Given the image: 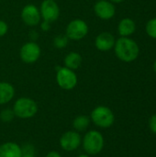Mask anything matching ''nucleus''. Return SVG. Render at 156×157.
Listing matches in <instances>:
<instances>
[{"instance_id": "f257e3e1", "label": "nucleus", "mask_w": 156, "mask_h": 157, "mask_svg": "<svg viewBox=\"0 0 156 157\" xmlns=\"http://www.w3.org/2000/svg\"><path fill=\"white\" fill-rule=\"evenodd\" d=\"M114 51L116 56L124 63L135 61L140 53V48L137 42L128 37L119 38L115 42Z\"/></svg>"}, {"instance_id": "f03ea898", "label": "nucleus", "mask_w": 156, "mask_h": 157, "mask_svg": "<svg viewBox=\"0 0 156 157\" xmlns=\"http://www.w3.org/2000/svg\"><path fill=\"white\" fill-rule=\"evenodd\" d=\"M84 151L88 155H97L104 148L105 140L102 133L98 131L92 130L87 132L82 139V144Z\"/></svg>"}, {"instance_id": "7ed1b4c3", "label": "nucleus", "mask_w": 156, "mask_h": 157, "mask_svg": "<svg viewBox=\"0 0 156 157\" xmlns=\"http://www.w3.org/2000/svg\"><path fill=\"white\" fill-rule=\"evenodd\" d=\"M12 109L17 118L28 120L33 118L37 114L39 107L34 99L27 97H22L15 101Z\"/></svg>"}, {"instance_id": "20e7f679", "label": "nucleus", "mask_w": 156, "mask_h": 157, "mask_svg": "<svg viewBox=\"0 0 156 157\" xmlns=\"http://www.w3.org/2000/svg\"><path fill=\"white\" fill-rule=\"evenodd\" d=\"M90 121L98 128L108 129L111 127L115 121L113 111L106 106L96 107L90 114Z\"/></svg>"}, {"instance_id": "39448f33", "label": "nucleus", "mask_w": 156, "mask_h": 157, "mask_svg": "<svg viewBox=\"0 0 156 157\" xmlns=\"http://www.w3.org/2000/svg\"><path fill=\"white\" fill-rule=\"evenodd\" d=\"M56 83L63 90H72L76 86L78 78L74 70L58 66L56 68Z\"/></svg>"}, {"instance_id": "423d86ee", "label": "nucleus", "mask_w": 156, "mask_h": 157, "mask_svg": "<svg viewBox=\"0 0 156 157\" xmlns=\"http://www.w3.org/2000/svg\"><path fill=\"white\" fill-rule=\"evenodd\" d=\"M89 31L87 23L80 18H75L71 20L65 29V35L69 40H83Z\"/></svg>"}, {"instance_id": "0eeeda50", "label": "nucleus", "mask_w": 156, "mask_h": 157, "mask_svg": "<svg viewBox=\"0 0 156 157\" xmlns=\"http://www.w3.org/2000/svg\"><path fill=\"white\" fill-rule=\"evenodd\" d=\"M41 54V49L35 41H28L23 44L19 50V57L25 63H36Z\"/></svg>"}, {"instance_id": "6e6552de", "label": "nucleus", "mask_w": 156, "mask_h": 157, "mask_svg": "<svg viewBox=\"0 0 156 157\" xmlns=\"http://www.w3.org/2000/svg\"><path fill=\"white\" fill-rule=\"evenodd\" d=\"M60 146L65 152H74L82 144V136L76 131H67L60 138Z\"/></svg>"}, {"instance_id": "1a4fd4ad", "label": "nucleus", "mask_w": 156, "mask_h": 157, "mask_svg": "<svg viewBox=\"0 0 156 157\" xmlns=\"http://www.w3.org/2000/svg\"><path fill=\"white\" fill-rule=\"evenodd\" d=\"M42 20L55 22L60 17V7L55 0H43L40 6Z\"/></svg>"}, {"instance_id": "9d476101", "label": "nucleus", "mask_w": 156, "mask_h": 157, "mask_svg": "<svg viewBox=\"0 0 156 157\" xmlns=\"http://www.w3.org/2000/svg\"><path fill=\"white\" fill-rule=\"evenodd\" d=\"M20 17L24 24H26L29 27L38 26L41 21L40 8L33 4L26 5L21 10Z\"/></svg>"}, {"instance_id": "9b49d317", "label": "nucleus", "mask_w": 156, "mask_h": 157, "mask_svg": "<svg viewBox=\"0 0 156 157\" xmlns=\"http://www.w3.org/2000/svg\"><path fill=\"white\" fill-rule=\"evenodd\" d=\"M94 12L97 17L103 20L111 19L116 13V8L113 3L108 0H99L94 6Z\"/></svg>"}, {"instance_id": "f8f14e48", "label": "nucleus", "mask_w": 156, "mask_h": 157, "mask_svg": "<svg viewBox=\"0 0 156 157\" xmlns=\"http://www.w3.org/2000/svg\"><path fill=\"white\" fill-rule=\"evenodd\" d=\"M116 40L110 32H101L95 40V46L100 52H108L114 48Z\"/></svg>"}, {"instance_id": "ddd939ff", "label": "nucleus", "mask_w": 156, "mask_h": 157, "mask_svg": "<svg viewBox=\"0 0 156 157\" xmlns=\"http://www.w3.org/2000/svg\"><path fill=\"white\" fill-rule=\"evenodd\" d=\"M21 146L14 142H6L0 145V157H21Z\"/></svg>"}, {"instance_id": "4468645a", "label": "nucleus", "mask_w": 156, "mask_h": 157, "mask_svg": "<svg viewBox=\"0 0 156 157\" xmlns=\"http://www.w3.org/2000/svg\"><path fill=\"white\" fill-rule=\"evenodd\" d=\"M15 97V88L8 82H0V106L10 102Z\"/></svg>"}, {"instance_id": "2eb2a0df", "label": "nucleus", "mask_w": 156, "mask_h": 157, "mask_svg": "<svg viewBox=\"0 0 156 157\" xmlns=\"http://www.w3.org/2000/svg\"><path fill=\"white\" fill-rule=\"evenodd\" d=\"M136 30L135 22L129 17L123 18L118 25V32L120 37H129L132 35Z\"/></svg>"}, {"instance_id": "dca6fc26", "label": "nucleus", "mask_w": 156, "mask_h": 157, "mask_svg": "<svg viewBox=\"0 0 156 157\" xmlns=\"http://www.w3.org/2000/svg\"><path fill=\"white\" fill-rule=\"evenodd\" d=\"M83 63L82 55L79 52H69L63 60L64 67L69 68L71 70H77Z\"/></svg>"}, {"instance_id": "f3484780", "label": "nucleus", "mask_w": 156, "mask_h": 157, "mask_svg": "<svg viewBox=\"0 0 156 157\" xmlns=\"http://www.w3.org/2000/svg\"><path fill=\"white\" fill-rule=\"evenodd\" d=\"M90 118L86 115H79L75 117L73 121V128L74 131L78 132H83L87 130V128L90 125Z\"/></svg>"}, {"instance_id": "a211bd4d", "label": "nucleus", "mask_w": 156, "mask_h": 157, "mask_svg": "<svg viewBox=\"0 0 156 157\" xmlns=\"http://www.w3.org/2000/svg\"><path fill=\"white\" fill-rule=\"evenodd\" d=\"M69 39L65 34L56 35L53 39V45L57 49H63L68 45Z\"/></svg>"}, {"instance_id": "6ab92c4d", "label": "nucleus", "mask_w": 156, "mask_h": 157, "mask_svg": "<svg viewBox=\"0 0 156 157\" xmlns=\"http://www.w3.org/2000/svg\"><path fill=\"white\" fill-rule=\"evenodd\" d=\"M15 113L12 109H4L0 111V121L4 123H9L15 119Z\"/></svg>"}, {"instance_id": "aec40b11", "label": "nucleus", "mask_w": 156, "mask_h": 157, "mask_svg": "<svg viewBox=\"0 0 156 157\" xmlns=\"http://www.w3.org/2000/svg\"><path fill=\"white\" fill-rule=\"evenodd\" d=\"M21 157H37L36 148L32 144H25L21 146Z\"/></svg>"}, {"instance_id": "412c9836", "label": "nucleus", "mask_w": 156, "mask_h": 157, "mask_svg": "<svg viewBox=\"0 0 156 157\" xmlns=\"http://www.w3.org/2000/svg\"><path fill=\"white\" fill-rule=\"evenodd\" d=\"M146 33L149 37L156 39V17L150 19L146 24Z\"/></svg>"}, {"instance_id": "4be33fe9", "label": "nucleus", "mask_w": 156, "mask_h": 157, "mask_svg": "<svg viewBox=\"0 0 156 157\" xmlns=\"http://www.w3.org/2000/svg\"><path fill=\"white\" fill-rule=\"evenodd\" d=\"M8 32V25L6 21L0 19V37H4Z\"/></svg>"}, {"instance_id": "5701e85b", "label": "nucleus", "mask_w": 156, "mask_h": 157, "mask_svg": "<svg viewBox=\"0 0 156 157\" xmlns=\"http://www.w3.org/2000/svg\"><path fill=\"white\" fill-rule=\"evenodd\" d=\"M149 128L150 130L156 134V114L153 115L149 120Z\"/></svg>"}, {"instance_id": "b1692460", "label": "nucleus", "mask_w": 156, "mask_h": 157, "mask_svg": "<svg viewBox=\"0 0 156 157\" xmlns=\"http://www.w3.org/2000/svg\"><path fill=\"white\" fill-rule=\"evenodd\" d=\"M40 29L43 31H49L50 29H51V23L49 22V21H46V20H42V21H40Z\"/></svg>"}, {"instance_id": "393cba45", "label": "nucleus", "mask_w": 156, "mask_h": 157, "mask_svg": "<svg viewBox=\"0 0 156 157\" xmlns=\"http://www.w3.org/2000/svg\"><path fill=\"white\" fill-rule=\"evenodd\" d=\"M45 157H62V155L57 151H51L45 155Z\"/></svg>"}, {"instance_id": "a878e982", "label": "nucleus", "mask_w": 156, "mask_h": 157, "mask_svg": "<svg viewBox=\"0 0 156 157\" xmlns=\"http://www.w3.org/2000/svg\"><path fill=\"white\" fill-rule=\"evenodd\" d=\"M108 1H110L111 3H115V4H119V3H121V2H123L124 0H108Z\"/></svg>"}, {"instance_id": "bb28decb", "label": "nucleus", "mask_w": 156, "mask_h": 157, "mask_svg": "<svg viewBox=\"0 0 156 157\" xmlns=\"http://www.w3.org/2000/svg\"><path fill=\"white\" fill-rule=\"evenodd\" d=\"M77 157H90V155H86V154H83V155H78Z\"/></svg>"}, {"instance_id": "cd10ccee", "label": "nucleus", "mask_w": 156, "mask_h": 157, "mask_svg": "<svg viewBox=\"0 0 156 157\" xmlns=\"http://www.w3.org/2000/svg\"><path fill=\"white\" fill-rule=\"evenodd\" d=\"M154 72L156 73V61L154 62Z\"/></svg>"}]
</instances>
